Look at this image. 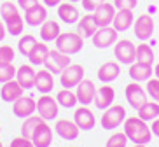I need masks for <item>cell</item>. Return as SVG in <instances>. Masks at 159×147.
Returning a JSON list of instances; mask_svg holds the SVG:
<instances>
[{
    "mask_svg": "<svg viewBox=\"0 0 159 147\" xmlns=\"http://www.w3.org/2000/svg\"><path fill=\"white\" fill-rule=\"evenodd\" d=\"M124 133L129 138V142L133 144H150L152 140V130L147 124V121H143L138 116H129L124 121Z\"/></svg>",
    "mask_w": 159,
    "mask_h": 147,
    "instance_id": "1",
    "label": "cell"
},
{
    "mask_svg": "<svg viewBox=\"0 0 159 147\" xmlns=\"http://www.w3.org/2000/svg\"><path fill=\"white\" fill-rule=\"evenodd\" d=\"M84 46V39L79 32H61L56 39V49L65 54H77Z\"/></svg>",
    "mask_w": 159,
    "mask_h": 147,
    "instance_id": "2",
    "label": "cell"
},
{
    "mask_svg": "<svg viewBox=\"0 0 159 147\" xmlns=\"http://www.w3.org/2000/svg\"><path fill=\"white\" fill-rule=\"evenodd\" d=\"M126 121V110L122 105H110L108 109L103 110V116H102V128L103 130H116L119 128L121 124H124Z\"/></svg>",
    "mask_w": 159,
    "mask_h": 147,
    "instance_id": "3",
    "label": "cell"
},
{
    "mask_svg": "<svg viewBox=\"0 0 159 147\" xmlns=\"http://www.w3.org/2000/svg\"><path fill=\"white\" fill-rule=\"evenodd\" d=\"M154 18L150 14H140L138 18H135V23H133V33L135 37L140 40V42H147L152 35H154Z\"/></svg>",
    "mask_w": 159,
    "mask_h": 147,
    "instance_id": "4",
    "label": "cell"
},
{
    "mask_svg": "<svg viewBox=\"0 0 159 147\" xmlns=\"http://www.w3.org/2000/svg\"><path fill=\"white\" fill-rule=\"evenodd\" d=\"M114 54H116V60L119 63L131 65L136 62V46L129 39H121L114 44Z\"/></svg>",
    "mask_w": 159,
    "mask_h": 147,
    "instance_id": "5",
    "label": "cell"
},
{
    "mask_svg": "<svg viewBox=\"0 0 159 147\" xmlns=\"http://www.w3.org/2000/svg\"><path fill=\"white\" fill-rule=\"evenodd\" d=\"M91 40H93L94 48L107 49L119 40V32L114 28L112 25H110V26H100V28L96 30V33L91 37Z\"/></svg>",
    "mask_w": 159,
    "mask_h": 147,
    "instance_id": "6",
    "label": "cell"
},
{
    "mask_svg": "<svg viewBox=\"0 0 159 147\" xmlns=\"http://www.w3.org/2000/svg\"><path fill=\"white\" fill-rule=\"evenodd\" d=\"M84 79V67L79 65V63H70V65L66 67L65 70L60 74V82L63 88H77L80 81Z\"/></svg>",
    "mask_w": 159,
    "mask_h": 147,
    "instance_id": "7",
    "label": "cell"
},
{
    "mask_svg": "<svg viewBox=\"0 0 159 147\" xmlns=\"http://www.w3.org/2000/svg\"><path fill=\"white\" fill-rule=\"evenodd\" d=\"M68 65H70V54H65L58 49L49 51L46 62H44V68H47L51 74H61Z\"/></svg>",
    "mask_w": 159,
    "mask_h": 147,
    "instance_id": "8",
    "label": "cell"
},
{
    "mask_svg": "<svg viewBox=\"0 0 159 147\" xmlns=\"http://www.w3.org/2000/svg\"><path fill=\"white\" fill-rule=\"evenodd\" d=\"M60 110V103L51 95H40L37 100V112L44 121H54Z\"/></svg>",
    "mask_w": 159,
    "mask_h": 147,
    "instance_id": "9",
    "label": "cell"
},
{
    "mask_svg": "<svg viewBox=\"0 0 159 147\" xmlns=\"http://www.w3.org/2000/svg\"><path fill=\"white\" fill-rule=\"evenodd\" d=\"M147 98H149V95H147L145 88H142L140 82L133 81L129 84H126V100H128V103H129V107L138 110L147 102Z\"/></svg>",
    "mask_w": 159,
    "mask_h": 147,
    "instance_id": "10",
    "label": "cell"
},
{
    "mask_svg": "<svg viewBox=\"0 0 159 147\" xmlns=\"http://www.w3.org/2000/svg\"><path fill=\"white\" fill-rule=\"evenodd\" d=\"M37 110V100H33L32 96H19L16 102H12V112L16 117H28Z\"/></svg>",
    "mask_w": 159,
    "mask_h": 147,
    "instance_id": "11",
    "label": "cell"
},
{
    "mask_svg": "<svg viewBox=\"0 0 159 147\" xmlns=\"http://www.w3.org/2000/svg\"><path fill=\"white\" fill-rule=\"evenodd\" d=\"M74 121H75V124L79 126V130H84V131L93 130V128H94V124H96L94 112L89 109L88 105H82V107H79V109H75Z\"/></svg>",
    "mask_w": 159,
    "mask_h": 147,
    "instance_id": "12",
    "label": "cell"
},
{
    "mask_svg": "<svg viewBox=\"0 0 159 147\" xmlns=\"http://www.w3.org/2000/svg\"><path fill=\"white\" fill-rule=\"evenodd\" d=\"M54 130H56L58 137L63 138V140H68V142L77 140L79 138V133H80V130L75 124V121H70V119H60V121H56Z\"/></svg>",
    "mask_w": 159,
    "mask_h": 147,
    "instance_id": "13",
    "label": "cell"
},
{
    "mask_svg": "<svg viewBox=\"0 0 159 147\" xmlns=\"http://www.w3.org/2000/svg\"><path fill=\"white\" fill-rule=\"evenodd\" d=\"M117 9L114 4H108L107 0L103 2V4H100L96 9L93 11L94 14V19H96V25L98 26H110L114 21V16H116Z\"/></svg>",
    "mask_w": 159,
    "mask_h": 147,
    "instance_id": "14",
    "label": "cell"
},
{
    "mask_svg": "<svg viewBox=\"0 0 159 147\" xmlns=\"http://www.w3.org/2000/svg\"><path fill=\"white\" fill-rule=\"evenodd\" d=\"M58 18L66 25H75L80 19V11L74 2H61L58 5Z\"/></svg>",
    "mask_w": 159,
    "mask_h": 147,
    "instance_id": "15",
    "label": "cell"
},
{
    "mask_svg": "<svg viewBox=\"0 0 159 147\" xmlns=\"http://www.w3.org/2000/svg\"><path fill=\"white\" fill-rule=\"evenodd\" d=\"M114 100H116V90H114L112 86L105 84V86H102V88L96 90V95H94L93 103L98 110H105V109H108V107L112 105Z\"/></svg>",
    "mask_w": 159,
    "mask_h": 147,
    "instance_id": "16",
    "label": "cell"
},
{
    "mask_svg": "<svg viewBox=\"0 0 159 147\" xmlns=\"http://www.w3.org/2000/svg\"><path fill=\"white\" fill-rule=\"evenodd\" d=\"M32 142L35 147H51L52 128L47 124V121H42V123L37 126V130H35L33 135H32Z\"/></svg>",
    "mask_w": 159,
    "mask_h": 147,
    "instance_id": "17",
    "label": "cell"
},
{
    "mask_svg": "<svg viewBox=\"0 0 159 147\" xmlns=\"http://www.w3.org/2000/svg\"><path fill=\"white\" fill-rule=\"evenodd\" d=\"M75 95H77V100H79L80 105L93 103L94 95H96V86H94L93 81H89V79H82V81L77 84Z\"/></svg>",
    "mask_w": 159,
    "mask_h": 147,
    "instance_id": "18",
    "label": "cell"
},
{
    "mask_svg": "<svg viewBox=\"0 0 159 147\" xmlns=\"http://www.w3.org/2000/svg\"><path fill=\"white\" fill-rule=\"evenodd\" d=\"M25 93V88L19 84L16 79H11V81L4 82V86L0 88V98L4 100V102H16L19 96H23Z\"/></svg>",
    "mask_w": 159,
    "mask_h": 147,
    "instance_id": "19",
    "label": "cell"
},
{
    "mask_svg": "<svg viewBox=\"0 0 159 147\" xmlns=\"http://www.w3.org/2000/svg\"><path fill=\"white\" fill-rule=\"evenodd\" d=\"M135 23V14H133V9H117L116 16H114L112 26L117 32H126L133 26Z\"/></svg>",
    "mask_w": 159,
    "mask_h": 147,
    "instance_id": "20",
    "label": "cell"
},
{
    "mask_svg": "<svg viewBox=\"0 0 159 147\" xmlns=\"http://www.w3.org/2000/svg\"><path fill=\"white\" fill-rule=\"evenodd\" d=\"M154 76V68L149 63H142V62H135L129 65V77L136 82H147L150 77Z\"/></svg>",
    "mask_w": 159,
    "mask_h": 147,
    "instance_id": "21",
    "label": "cell"
},
{
    "mask_svg": "<svg viewBox=\"0 0 159 147\" xmlns=\"http://www.w3.org/2000/svg\"><path fill=\"white\" fill-rule=\"evenodd\" d=\"M16 81L23 86L25 90H32L35 88V81H37V72L32 65H21L16 72Z\"/></svg>",
    "mask_w": 159,
    "mask_h": 147,
    "instance_id": "22",
    "label": "cell"
},
{
    "mask_svg": "<svg viewBox=\"0 0 159 147\" xmlns=\"http://www.w3.org/2000/svg\"><path fill=\"white\" fill-rule=\"evenodd\" d=\"M25 23L28 25V26H40V25L44 23L47 19V9L46 5L42 4H37L35 7H32V9L25 11Z\"/></svg>",
    "mask_w": 159,
    "mask_h": 147,
    "instance_id": "23",
    "label": "cell"
},
{
    "mask_svg": "<svg viewBox=\"0 0 159 147\" xmlns=\"http://www.w3.org/2000/svg\"><path fill=\"white\" fill-rule=\"evenodd\" d=\"M100 26L96 25V19H94V14L93 12H88L84 14L82 18L77 21V32L82 35V39H91L96 33Z\"/></svg>",
    "mask_w": 159,
    "mask_h": 147,
    "instance_id": "24",
    "label": "cell"
},
{
    "mask_svg": "<svg viewBox=\"0 0 159 147\" xmlns=\"http://www.w3.org/2000/svg\"><path fill=\"white\" fill-rule=\"evenodd\" d=\"M54 88V77L47 68L37 72V81H35V90L40 93V95H49Z\"/></svg>",
    "mask_w": 159,
    "mask_h": 147,
    "instance_id": "25",
    "label": "cell"
},
{
    "mask_svg": "<svg viewBox=\"0 0 159 147\" xmlns=\"http://www.w3.org/2000/svg\"><path fill=\"white\" fill-rule=\"evenodd\" d=\"M119 76H121V65L117 62H107L98 68V79L105 84L116 81Z\"/></svg>",
    "mask_w": 159,
    "mask_h": 147,
    "instance_id": "26",
    "label": "cell"
},
{
    "mask_svg": "<svg viewBox=\"0 0 159 147\" xmlns=\"http://www.w3.org/2000/svg\"><path fill=\"white\" fill-rule=\"evenodd\" d=\"M60 33H61V28H60V23H58V21L46 19V21L40 25V39H42L44 42H52V40H56Z\"/></svg>",
    "mask_w": 159,
    "mask_h": 147,
    "instance_id": "27",
    "label": "cell"
},
{
    "mask_svg": "<svg viewBox=\"0 0 159 147\" xmlns=\"http://www.w3.org/2000/svg\"><path fill=\"white\" fill-rule=\"evenodd\" d=\"M4 23H5V28H7V33H11L12 37H19L25 30V18L19 12L4 19Z\"/></svg>",
    "mask_w": 159,
    "mask_h": 147,
    "instance_id": "28",
    "label": "cell"
},
{
    "mask_svg": "<svg viewBox=\"0 0 159 147\" xmlns=\"http://www.w3.org/2000/svg\"><path fill=\"white\" fill-rule=\"evenodd\" d=\"M49 46H47L46 42H37L35 44V48L30 51V54H28V60H30V63L32 65H44V62H46V58H47V54H49Z\"/></svg>",
    "mask_w": 159,
    "mask_h": 147,
    "instance_id": "29",
    "label": "cell"
},
{
    "mask_svg": "<svg viewBox=\"0 0 159 147\" xmlns=\"http://www.w3.org/2000/svg\"><path fill=\"white\" fill-rule=\"evenodd\" d=\"M138 117H142L147 123L149 121L152 123L156 117H159V102H149L147 100L140 109H138Z\"/></svg>",
    "mask_w": 159,
    "mask_h": 147,
    "instance_id": "30",
    "label": "cell"
},
{
    "mask_svg": "<svg viewBox=\"0 0 159 147\" xmlns=\"http://www.w3.org/2000/svg\"><path fill=\"white\" fill-rule=\"evenodd\" d=\"M56 102L60 103V107H65V109H74L75 105L79 103L75 91L68 90V88L58 91V93H56Z\"/></svg>",
    "mask_w": 159,
    "mask_h": 147,
    "instance_id": "31",
    "label": "cell"
},
{
    "mask_svg": "<svg viewBox=\"0 0 159 147\" xmlns=\"http://www.w3.org/2000/svg\"><path fill=\"white\" fill-rule=\"evenodd\" d=\"M154 49L150 48V44L147 42H140L136 46V62L142 63H149V65H154Z\"/></svg>",
    "mask_w": 159,
    "mask_h": 147,
    "instance_id": "32",
    "label": "cell"
},
{
    "mask_svg": "<svg viewBox=\"0 0 159 147\" xmlns=\"http://www.w3.org/2000/svg\"><path fill=\"white\" fill-rule=\"evenodd\" d=\"M44 119L40 117V116H28V117H25V121H23V124H21V135L23 137H26V138H32V135H33V131L37 130V126L40 123H42Z\"/></svg>",
    "mask_w": 159,
    "mask_h": 147,
    "instance_id": "33",
    "label": "cell"
},
{
    "mask_svg": "<svg viewBox=\"0 0 159 147\" xmlns=\"http://www.w3.org/2000/svg\"><path fill=\"white\" fill-rule=\"evenodd\" d=\"M39 40L33 35H23V37L19 39V42H18V51L23 54V56H28L30 51H32L33 48H35V44H37Z\"/></svg>",
    "mask_w": 159,
    "mask_h": 147,
    "instance_id": "34",
    "label": "cell"
},
{
    "mask_svg": "<svg viewBox=\"0 0 159 147\" xmlns=\"http://www.w3.org/2000/svg\"><path fill=\"white\" fill-rule=\"evenodd\" d=\"M16 72H18V68L12 65V62L0 63V82L4 84V82L11 81V79H14V77H16Z\"/></svg>",
    "mask_w": 159,
    "mask_h": 147,
    "instance_id": "35",
    "label": "cell"
},
{
    "mask_svg": "<svg viewBox=\"0 0 159 147\" xmlns=\"http://www.w3.org/2000/svg\"><path fill=\"white\" fill-rule=\"evenodd\" d=\"M128 142H129V138L126 137V133L119 131V133H112V135L108 137L105 147H126Z\"/></svg>",
    "mask_w": 159,
    "mask_h": 147,
    "instance_id": "36",
    "label": "cell"
},
{
    "mask_svg": "<svg viewBox=\"0 0 159 147\" xmlns=\"http://www.w3.org/2000/svg\"><path fill=\"white\" fill-rule=\"evenodd\" d=\"M145 91H147V95L154 100V102H159V79L157 77H154V79L150 77L149 81H147Z\"/></svg>",
    "mask_w": 159,
    "mask_h": 147,
    "instance_id": "37",
    "label": "cell"
},
{
    "mask_svg": "<svg viewBox=\"0 0 159 147\" xmlns=\"http://www.w3.org/2000/svg\"><path fill=\"white\" fill-rule=\"evenodd\" d=\"M16 12H19L18 4H14V2H11V0H5L4 4L0 5V16H2V19H7L9 16L16 14Z\"/></svg>",
    "mask_w": 159,
    "mask_h": 147,
    "instance_id": "38",
    "label": "cell"
},
{
    "mask_svg": "<svg viewBox=\"0 0 159 147\" xmlns=\"http://www.w3.org/2000/svg\"><path fill=\"white\" fill-rule=\"evenodd\" d=\"M14 60V49L11 46H0V63H7Z\"/></svg>",
    "mask_w": 159,
    "mask_h": 147,
    "instance_id": "39",
    "label": "cell"
},
{
    "mask_svg": "<svg viewBox=\"0 0 159 147\" xmlns=\"http://www.w3.org/2000/svg\"><path fill=\"white\" fill-rule=\"evenodd\" d=\"M116 9H135L138 5V0H114Z\"/></svg>",
    "mask_w": 159,
    "mask_h": 147,
    "instance_id": "40",
    "label": "cell"
},
{
    "mask_svg": "<svg viewBox=\"0 0 159 147\" xmlns=\"http://www.w3.org/2000/svg\"><path fill=\"white\" fill-rule=\"evenodd\" d=\"M11 147H35L33 145V142H32V138H26V137H18V138H14L12 142H11Z\"/></svg>",
    "mask_w": 159,
    "mask_h": 147,
    "instance_id": "41",
    "label": "cell"
},
{
    "mask_svg": "<svg viewBox=\"0 0 159 147\" xmlns=\"http://www.w3.org/2000/svg\"><path fill=\"white\" fill-rule=\"evenodd\" d=\"M103 2H105V0H80L84 11H88V12H93V11L96 9L100 4H103Z\"/></svg>",
    "mask_w": 159,
    "mask_h": 147,
    "instance_id": "42",
    "label": "cell"
},
{
    "mask_svg": "<svg viewBox=\"0 0 159 147\" xmlns=\"http://www.w3.org/2000/svg\"><path fill=\"white\" fill-rule=\"evenodd\" d=\"M39 4V0H18V7H21L23 11H28L32 7Z\"/></svg>",
    "mask_w": 159,
    "mask_h": 147,
    "instance_id": "43",
    "label": "cell"
},
{
    "mask_svg": "<svg viewBox=\"0 0 159 147\" xmlns=\"http://www.w3.org/2000/svg\"><path fill=\"white\" fill-rule=\"evenodd\" d=\"M150 130H152V135H156V137L159 138V117H156L154 121H152V124H150Z\"/></svg>",
    "mask_w": 159,
    "mask_h": 147,
    "instance_id": "44",
    "label": "cell"
},
{
    "mask_svg": "<svg viewBox=\"0 0 159 147\" xmlns=\"http://www.w3.org/2000/svg\"><path fill=\"white\" fill-rule=\"evenodd\" d=\"M46 7H58V5L63 2V0H42Z\"/></svg>",
    "mask_w": 159,
    "mask_h": 147,
    "instance_id": "45",
    "label": "cell"
},
{
    "mask_svg": "<svg viewBox=\"0 0 159 147\" xmlns=\"http://www.w3.org/2000/svg\"><path fill=\"white\" fill-rule=\"evenodd\" d=\"M5 33H7V28H5V23H2L0 21V40L5 37Z\"/></svg>",
    "mask_w": 159,
    "mask_h": 147,
    "instance_id": "46",
    "label": "cell"
},
{
    "mask_svg": "<svg viewBox=\"0 0 159 147\" xmlns=\"http://www.w3.org/2000/svg\"><path fill=\"white\" fill-rule=\"evenodd\" d=\"M154 76L159 79V63H156V67H154Z\"/></svg>",
    "mask_w": 159,
    "mask_h": 147,
    "instance_id": "47",
    "label": "cell"
},
{
    "mask_svg": "<svg viewBox=\"0 0 159 147\" xmlns=\"http://www.w3.org/2000/svg\"><path fill=\"white\" fill-rule=\"evenodd\" d=\"M133 147H147V144H135Z\"/></svg>",
    "mask_w": 159,
    "mask_h": 147,
    "instance_id": "48",
    "label": "cell"
},
{
    "mask_svg": "<svg viewBox=\"0 0 159 147\" xmlns=\"http://www.w3.org/2000/svg\"><path fill=\"white\" fill-rule=\"evenodd\" d=\"M68 2H74V4H79L80 0H68Z\"/></svg>",
    "mask_w": 159,
    "mask_h": 147,
    "instance_id": "49",
    "label": "cell"
},
{
    "mask_svg": "<svg viewBox=\"0 0 159 147\" xmlns=\"http://www.w3.org/2000/svg\"><path fill=\"white\" fill-rule=\"evenodd\" d=\"M0 147H4V145H2V142H0Z\"/></svg>",
    "mask_w": 159,
    "mask_h": 147,
    "instance_id": "50",
    "label": "cell"
},
{
    "mask_svg": "<svg viewBox=\"0 0 159 147\" xmlns=\"http://www.w3.org/2000/svg\"><path fill=\"white\" fill-rule=\"evenodd\" d=\"M68 147H74V145H68Z\"/></svg>",
    "mask_w": 159,
    "mask_h": 147,
    "instance_id": "51",
    "label": "cell"
}]
</instances>
